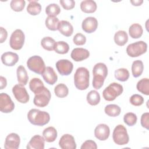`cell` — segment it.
I'll return each instance as SVG.
<instances>
[{
    "instance_id": "obj_15",
    "label": "cell",
    "mask_w": 149,
    "mask_h": 149,
    "mask_svg": "<svg viewBox=\"0 0 149 149\" xmlns=\"http://www.w3.org/2000/svg\"><path fill=\"white\" fill-rule=\"evenodd\" d=\"M110 129L109 126L104 123L98 125L94 129L95 137L99 140H106L109 136Z\"/></svg>"
},
{
    "instance_id": "obj_5",
    "label": "cell",
    "mask_w": 149,
    "mask_h": 149,
    "mask_svg": "<svg viewBox=\"0 0 149 149\" xmlns=\"http://www.w3.org/2000/svg\"><path fill=\"white\" fill-rule=\"evenodd\" d=\"M34 94L33 102L37 107H45L49 104L51 94L49 90L45 86L39 89Z\"/></svg>"
},
{
    "instance_id": "obj_13",
    "label": "cell",
    "mask_w": 149,
    "mask_h": 149,
    "mask_svg": "<svg viewBox=\"0 0 149 149\" xmlns=\"http://www.w3.org/2000/svg\"><path fill=\"white\" fill-rule=\"evenodd\" d=\"M20 139L19 136L15 133L9 134L5 141L4 148L5 149H17L19 147Z\"/></svg>"
},
{
    "instance_id": "obj_42",
    "label": "cell",
    "mask_w": 149,
    "mask_h": 149,
    "mask_svg": "<svg viewBox=\"0 0 149 149\" xmlns=\"http://www.w3.org/2000/svg\"><path fill=\"white\" fill-rule=\"evenodd\" d=\"M73 41L76 45H83L86 42V37L81 33H77L74 36Z\"/></svg>"
},
{
    "instance_id": "obj_40",
    "label": "cell",
    "mask_w": 149,
    "mask_h": 149,
    "mask_svg": "<svg viewBox=\"0 0 149 149\" xmlns=\"http://www.w3.org/2000/svg\"><path fill=\"white\" fill-rule=\"evenodd\" d=\"M137 118L135 113L133 112L126 113L123 116L124 122L129 126H132L134 125L137 122Z\"/></svg>"
},
{
    "instance_id": "obj_12",
    "label": "cell",
    "mask_w": 149,
    "mask_h": 149,
    "mask_svg": "<svg viewBox=\"0 0 149 149\" xmlns=\"http://www.w3.org/2000/svg\"><path fill=\"white\" fill-rule=\"evenodd\" d=\"M56 68L58 72L62 76H68L73 70V65L68 59H60L56 63Z\"/></svg>"
},
{
    "instance_id": "obj_35",
    "label": "cell",
    "mask_w": 149,
    "mask_h": 149,
    "mask_svg": "<svg viewBox=\"0 0 149 149\" xmlns=\"http://www.w3.org/2000/svg\"><path fill=\"white\" fill-rule=\"evenodd\" d=\"M129 75V72L126 68H119L115 71V77L120 81H127Z\"/></svg>"
},
{
    "instance_id": "obj_3",
    "label": "cell",
    "mask_w": 149,
    "mask_h": 149,
    "mask_svg": "<svg viewBox=\"0 0 149 149\" xmlns=\"http://www.w3.org/2000/svg\"><path fill=\"white\" fill-rule=\"evenodd\" d=\"M27 119L31 124L41 126L49 122L50 116L45 111H41L39 109L33 108L28 112Z\"/></svg>"
},
{
    "instance_id": "obj_24",
    "label": "cell",
    "mask_w": 149,
    "mask_h": 149,
    "mask_svg": "<svg viewBox=\"0 0 149 149\" xmlns=\"http://www.w3.org/2000/svg\"><path fill=\"white\" fill-rule=\"evenodd\" d=\"M42 136L47 142L51 143L56 140L57 137V131L55 127L49 126L44 130Z\"/></svg>"
},
{
    "instance_id": "obj_25",
    "label": "cell",
    "mask_w": 149,
    "mask_h": 149,
    "mask_svg": "<svg viewBox=\"0 0 149 149\" xmlns=\"http://www.w3.org/2000/svg\"><path fill=\"white\" fill-rule=\"evenodd\" d=\"M128 41V36L126 31L119 30L114 35V41L119 46H123Z\"/></svg>"
},
{
    "instance_id": "obj_10",
    "label": "cell",
    "mask_w": 149,
    "mask_h": 149,
    "mask_svg": "<svg viewBox=\"0 0 149 149\" xmlns=\"http://www.w3.org/2000/svg\"><path fill=\"white\" fill-rule=\"evenodd\" d=\"M12 93L17 101L26 104L29 101V95L26 88L20 84H16L12 88Z\"/></svg>"
},
{
    "instance_id": "obj_20",
    "label": "cell",
    "mask_w": 149,
    "mask_h": 149,
    "mask_svg": "<svg viewBox=\"0 0 149 149\" xmlns=\"http://www.w3.org/2000/svg\"><path fill=\"white\" fill-rule=\"evenodd\" d=\"M44 81L48 84L53 85L58 80V76L54 69L51 66H47L41 74Z\"/></svg>"
},
{
    "instance_id": "obj_8",
    "label": "cell",
    "mask_w": 149,
    "mask_h": 149,
    "mask_svg": "<svg viewBox=\"0 0 149 149\" xmlns=\"http://www.w3.org/2000/svg\"><path fill=\"white\" fill-rule=\"evenodd\" d=\"M147 50V44L143 41H139L130 44L126 48L127 54L132 58L139 56L146 53Z\"/></svg>"
},
{
    "instance_id": "obj_37",
    "label": "cell",
    "mask_w": 149,
    "mask_h": 149,
    "mask_svg": "<svg viewBox=\"0 0 149 149\" xmlns=\"http://www.w3.org/2000/svg\"><path fill=\"white\" fill-rule=\"evenodd\" d=\"M61 12V9L58 5L51 3L45 8V13L48 16H55Z\"/></svg>"
},
{
    "instance_id": "obj_29",
    "label": "cell",
    "mask_w": 149,
    "mask_h": 149,
    "mask_svg": "<svg viewBox=\"0 0 149 149\" xmlns=\"http://www.w3.org/2000/svg\"><path fill=\"white\" fill-rule=\"evenodd\" d=\"M144 69V65L141 61H134L132 65V73L134 77H139L143 73Z\"/></svg>"
},
{
    "instance_id": "obj_4",
    "label": "cell",
    "mask_w": 149,
    "mask_h": 149,
    "mask_svg": "<svg viewBox=\"0 0 149 149\" xmlns=\"http://www.w3.org/2000/svg\"><path fill=\"white\" fill-rule=\"evenodd\" d=\"M123 91V86L118 83H112L102 92L104 98L108 101H112L120 95Z\"/></svg>"
},
{
    "instance_id": "obj_17",
    "label": "cell",
    "mask_w": 149,
    "mask_h": 149,
    "mask_svg": "<svg viewBox=\"0 0 149 149\" xmlns=\"http://www.w3.org/2000/svg\"><path fill=\"white\" fill-rule=\"evenodd\" d=\"M45 139L40 135H34L28 143L26 148L27 149H44L45 146Z\"/></svg>"
},
{
    "instance_id": "obj_31",
    "label": "cell",
    "mask_w": 149,
    "mask_h": 149,
    "mask_svg": "<svg viewBox=\"0 0 149 149\" xmlns=\"http://www.w3.org/2000/svg\"><path fill=\"white\" fill-rule=\"evenodd\" d=\"M59 23L58 18L55 16H48L45 21L47 28L51 31H56L58 30Z\"/></svg>"
},
{
    "instance_id": "obj_30",
    "label": "cell",
    "mask_w": 149,
    "mask_h": 149,
    "mask_svg": "<svg viewBox=\"0 0 149 149\" xmlns=\"http://www.w3.org/2000/svg\"><path fill=\"white\" fill-rule=\"evenodd\" d=\"M105 113L111 117H116L119 115L121 112L120 108L116 104H109L107 105L104 109Z\"/></svg>"
},
{
    "instance_id": "obj_38",
    "label": "cell",
    "mask_w": 149,
    "mask_h": 149,
    "mask_svg": "<svg viewBox=\"0 0 149 149\" xmlns=\"http://www.w3.org/2000/svg\"><path fill=\"white\" fill-rule=\"evenodd\" d=\"M44 86V85L42 81L39 78H33L29 83V88L34 93H36L39 89Z\"/></svg>"
},
{
    "instance_id": "obj_22",
    "label": "cell",
    "mask_w": 149,
    "mask_h": 149,
    "mask_svg": "<svg viewBox=\"0 0 149 149\" xmlns=\"http://www.w3.org/2000/svg\"><path fill=\"white\" fill-rule=\"evenodd\" d=\"M16 74L19 84L23 86H26L28 82L29 76L25 68L22 65L19 66L17 68Z\"/></svg>"
},
{
    "instance_id": "obj_41",
    "label": "cell",
    "mask_w": 149,
    "mask_h": 149,
    "mask_svg": "<svg viewBox=\"0 0 149 149\" xmlns=\"http://www.w3.org/2000/svg\"><path fill=\"white\" fill-rule=\"evenodd\" d=\"M129 101L132 105L138 107L141 105L143 104L144 98L141 95L137 94H135L130 97Z\"/></svg>"
},
{
    "instance_id": "obj_16",
    "label": "cell",
    "mask_w": 149,
    "mask_h": 149,
    "mask_svg": "<svg viewBox=\"0 0 149 149\" xmlns=\"http://www.w3.org/2000/svg\"><path fill=\"white\" fill-rule=\"evenodd\" d=\"M59 146L62 149H76V144L74 138L69 134H63L59 141Z\"/></svg>"
},
{
    "instance_id": "obj_7",
    "label": "cell",
    "mask_w": 149,
    "mask_h": 149,
    "mask_svg": "<svg viewBox=\"0 0 149 149\" xmlns=\"http://www.w3.org/2000/svg\"><path fill=\"white\" fill-rule=\"evenodd\" d=\"M27 66L31 71L38 74H42L46 68L42 58L38 55L30 57L27 61Z\"/></svg>"
},
{
    "instance_id": "obj_26",
    "label": "cell",
    "mask_w": 149,
    "mask_h": 149,
    "mask_svg": "<svg viewBox=\"0 0 149 149\" xmlns=\"http://www.w3.org/2000/svg\"><path fill=\"white\" fill-rule=\"evenodd\" d=\"M143 33L142 26L138 23H133L129 27V33L132 38H139L141 37Z\"/></svg>"
},
{
    "instance_id": "obj_32",
    "label": "cell",
    "mask_w": 149,
    "mask_h": 149,
    "mask_svg": "<svg viewBox=\"0 0 149 149\" xmlns=\"http://www.w3.org/2000/svg\"><path fill=\"white\" fill-rule=\"evenodd\" d=\"M86 99L90 105L95 106L100 101V95L96 90H91L87 94Z\"/></svg>"
},
{
    "instance_id": "obj_39",
    "label": "cell",
    "mask_w": 149,
    "mask_h": 149,
    "mask_svg": "<svg viewBox=\"0 0 149 149\" xmlns=\"http://www.w3.org/2000/svg\"><path fill=\"white\" fill-rule=\"evenodd\" d=\"M26 2L24 0H12L10 3L11 9L15 12H21L25 6Z\"/></svg>"
},
{
    "instance_id": "obj_34",
    "label": "cell",
    "mask_w": 149,
    "mask_h": 149,
    "mask_svg": "<svg viewBox=\"0 0 149 149\" xmlns=\"http://www.w3.org/2000/svg\"><path fill=\"white\" fill-rule=\"evenodd\" d=\"M54 93L58 97L64 98L68 95L69 89L65 84L60 83L55 87Z\"/></svg>"
},
{
    "instance_id": "obj_46",
    "label": "cell",
    "mask_w": 149,
    "mask_h": 149,
    "mask_svg": "<svg viewBox=\"0 0 149 149\" xmlns=\"http://www.w3.org/2000/svg\"><path fill=\"white\" fill-rule=\"evenodd\" d=\"M0 32H1V38H0V42L3 43L7 38L8 37V32L5 29L2 27H0Z\"/></svg>"
},
{
    "instance_id": "obj_9",
    "label": "cell",
    "mask_w": 149,
    "mask_h": 149,
    "mask_svg": "<svg viewBox=\"0 0 149 149\" xmlns=\"http://www.w3.org/2000/svg\"><path fill=\"white\" fill-rule=\"evenodd\" d=\"M25 40V36L20 29H16L11 34L9 40L10 47L15 50H19L22 48Z\"/></svg>"
},
{
    "instance_id": "obj_44",
    "label": "cell",
    "mask_w": 149,
    "mask_h": 149,
    "mask_svg": "<svg viewBox=\"0 0 149 149\" xmlns=\"http://www.w3.org/2000/svg\"><path fill=\"white\" fill-rule=\"evenodd\" d=\"M80 148L81 149H89V148L97 149V146L96 143L94 141L88 140H86L82 144Z\"/></svg>"
},
{
    "instance_id": "obj_28",
    "label": "cell",
    "mask_w": 149,
    "mask_h": 149,
    "mask_svg": "<svg viewBox=\"0 0 149 149\" xmlns=\"http://www.w3.org/2000/svg\"><path fill=\"white\" fill-rule=\"evenodd\" d=\"M137 90L141 93L146 95H149V79L143 78L140 80L136 85Z\"/></svg>"
},
{
    "instance_id": "obj_36",
    "label": "cell",
    "mask_w": 149,
    "mask_h": 149,
    "mask_svg": "<svg viewBox=\"0 0 149 149\" xmlns=\"http://www.w3.org/2000/svg\"><path fill=\"white\" fill-rule=\"evenodd\" d=\"M69 50V44L65 41H58L56 42L54 51L59 54H65Z\"/></svg>"
},
{
    "instance_id": "obj_27",
    "label": "cell",
    "mask_w": 149,
    "mask_h": 149,
    "mask_svg": "<svg viewBox=\"0 0 149 149\" xmlns=\"http://www.w3.org/2000/svg\"><path fill=\"white\" fill-rule=\"evenodd\" d=\"M41 11V6L37 1H30L27 6V12L31 15L35 16L40 14Z\"/></svg>"
},
{
    "instance_id": "obj_21",
    "label": "cell",
    "mask_w": 149,
    "mask_h": 149,
    "mask_svg": "<svg viewBox=\"0 0 149 149\" xmlns=\"http://www.w3.org/2000/svg\"><path fill=\"white\" fill-rule=\"evenodd\" d=\"M58 30L63 36L70 37L73 33V27L72 24L66 20H61L59 23Z\"/></svg>"
},
{
    "instance_id": "obj_48",
    "label": "cell",
    "mask_w": 149,
    "mask_h": 149,
    "mask_svg": "<svg viewBox=\"0 0 149 149\" xmlns=\"http://www.w3.org/2000/svg\"><path fill=\"white\" fill-rule=\"evenodd\" d=\"M130 2L133 6H140L143 3V0H131Z\"/></svg>"
},
{
    "instance_id": "obj_33",
    "label": "cell",
    "mask_w": 149,
    "mask_h": 149,
    "mask_svg": "<svg viewBox=\"0 0 149 149\" xmlns=\"http://www.w3.org/2000/svg\"><path fill=\"white\" fill-rule=\"evenodd\" d=\"M56 42L54 38L51 37H45L41 41V45L42 48L49 51L54 50Z\"/></svg>"
},
{
    "instance_id": "obj_43",
    "label": "cell",
    "mask_w": 149,
    "mask_h": 149,
    "mask_svg": "<svg viewBox=\"0 0 149 149\" xmlns=\"http://www.w3.org/2000/svg\"><path fill=\"white\" fill-rule=\"evenodd\" d=\"M59 3L65 10H71L75 6V2L73 0H60Z\"/></svg>"
},
{
    "instance_id": "obj_1",
    "label": "cell",
    "mask_w": 149,
    "mask_h": 149,
    "mask_svg": "<svg viewBox=\"0 0 149 149\" xmlns=\"http://www.w3.org/2000/svg\"><path fill=\"white\" fill-rule=\"evenodd\" d=\"M93 86L94 88L98 90L104 84V80L108 75V68L104 63H96L93 69Z\"/></svg>"
},
{
    "instance_id": "obj_45",
    "label": "cell",
    "mask_w": 149,
    "mask_h": 149,
    "mask_svg": "<svg viewBox=\"0 0 149 149\" xmlns=\"http://www.w3.org/2000/svg\"><path fill=\"white\" fill-rule=\"evenodd\" d=\"M141 125L143 127L148 129L149 127V113L145 112L142 114L140 119Z\"/></svg>"
},
{
    "instance_id": "obj_23",
    "label": "cell",
    "mask_w": 149,
    "mask_h": 149,
    "mask_svg": "<svg viewBox=\"0 0 149 149\" xmlns=\"http://www.w3.org/2000/svg\"><path fill=\"white\" fill-rule=\"evenodd\" d=\"M97 4L93 0H85L80 3V9L86 13H92L97 10Z\"/></svg>"
},
{
    "instance_id": "obj_19",
    "label": "cell",
    "mask_w": 149,
    "mask_h": 149,
    "mask_svg": "<svg viewBox=\"0 0 149 149\" xmlns=\"http://www.w3.org/2000/svg\"><path fill=\"white\" fill-rule=\"evenodd\" d=\"M1 61L5 65L13 66L18 62L19 56L15 52H6L1 55Z\"/></svg>"
},
{
    "instance_id": "obj_11",
    "label": "cell",
    "mask_w": 149,
    "mask_h": 149,
    "mask_svg": "<svg viewBox=\"0 0 149 149\" xmlns=\"http://www.w3.org/2000/svg\"><path fill=\"white\" fill-rule=\"evenodd\" d=\"M15 108V104L10 96L5 93L0 94V111L3 113H10Z\"/></svg>"
},
{
    "instance_id": "obj_6",
    "label": "cell",
    "mask_w": 149,
    "mask_h": 149,
    "mask_svg": "<svg viewBox=\"0 0 149 149\" xmlns=\"http://www.w3.org/2000/svg\"><path fill=\"white\" fill-rule=\"evenodd\" d=\"M112 138L114 143L119 146L125 145L129 141L127 130L122 125H118L115 127L112 133Z\"/></svg>"
},
{
    "instance_id": "obj_2",
    "label": "cell",
    "mask_w": 149,
    "mask_h": 149,
    "mask_svg": "<svg viewBox=\"0 0 149 149\" xmlns=\"http://www.w3.org/2000/svg\"><path fill=\"white\" fill-rule=\"evenodd\" d=\"M90 73L84 67L78 68L74 74V84L80 90H86L89 86Z\"/></svg>"
},
{
    "instance_id": "obj_18",
    "label": "cell",
    "mask_w": 149,
    "mask_h": 149,
    "mask_svg": "<svg viewBox=\"0 0 149 149\" xmlns=\"http://www.w3.org/2000/svg\"><path fill=\"white\" fill-rule=\"evenodd\" d=\"M90 56V52L85 48H76L71 52L70 56L76 62H80L88 58Z\"/></svg>"
},
{
    "instance_id": "obj_47",
    "label": "cell",
    "mask_w": 149,
    "mask_h": 149,
    "mask_svg": "<svg viewBox=\"0 0 149 149\" xmlns=\"http://www.w3.org/2000/svg\"><path fill=\"white\" fill-rule=\"evenodd\" d=\"M0 82H1V86H0V89L2 90L4 88L6 87L7 85V81L5 77L1 76H0Z\"/></svg>"
},
{
    "instance_id": "obj_14",
    "label": "cell",
    "mask_w": 149,
    "mask_h": 149,
    "mask_svg": "<svg viewBox=\"0 0 149 149\" xmlns=\"http://www.w3.org/2000/svg\"><path fill=\"white\" fill-rule=\"evenodd\" d=\"M97 27L98 21L94 17H87L82 22V29L87 33H92L94 32L97 30Z\"/></svg>"
}]
</instances>
